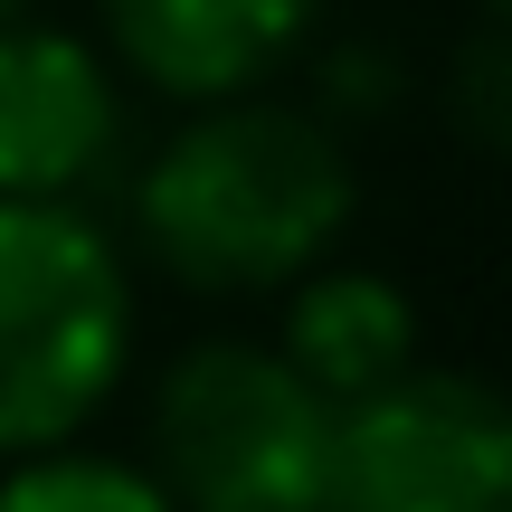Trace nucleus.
Wrapping results in <instances>:
<instances>
[{"mask_svg": "<svg viewBox=\"0 0 512 512\" xmlns=\"http://www.w3.org/2000/svg\"><path fill=\"white\" fill-rule=\"evenodd\" d=\"M351 200L361 181L332 124L266 95H219L143 162L133 228L200 294H275L332 256Z\"/></svg>", "mask_w": 512, "mask_h": 512, "instance_id": "1", "label": "nucleus"}, {"mask_svg": "<svg viewBox=\"0 0 512 512\" xmlns=\"http://www.w3.org/2000/svg\"><path fill=\"white\" fill-rule=\"evenodd\" d=\"M133 351V275L76 200H0V465L76 446Z\"/></svg>", "mask_w": 512, "mask_h": 512, "instance_id": "2", "label": "nucleus"}, {"mask_svg": "<svg viewBox=\"0 0 512 512\" xmlns=\"http://www.w3.org/2000/svg\"><path fill=\"white\" fill-rule=\"evenodd\" d=\"M332 399L266 342H190L152 399V484L181 512H323Z\"/></svg>", "mask_w": 512, "mask_h": 512, "instance_id": "3", "label": "nucleus"}, {"mask_svg": "<svg viewBox=\"0 0 512 512\" xmlns=\"http://www.w3.org/2000/svg\"><path fill=\"white\" fill-rule=\"evenodd\" d=\"M323 512H512V389L408 361L332 408Z\"/></svg>", "mask_w": 512, "mask_h": 512, "instance_id": "4", "label": "nucleus"}, {"mask_svg": "<svg viewBox=\"0 0 512 512\" xmlns=\"http://www.w3.org/2000/svg\"><path fill=\"white\" fill-rule=\"evenodd\" d=\"M124 133L114 67L76 29H0V200H76Z\"/></svg>", "mask_w": 512, "mask_h": 512, "instance_id": "5", "label": "nucleus"}, {"mask_svg": "<svg viewBox=\"0 0 512 512\" xmlns=\"http://www.w3.org/2000/svg\"><path fill=\"white\" fill-rule=\"evenodd\" d=\"M313 29L323 0H105V48L181 105L256 95L275 67L304 57Z\"/></svg>", "mask_w": 512, "mask_h": 512, "instance_id": "6", "label": "nucleus"}, {"mask_svg": "<svg viewBox=\"0 0 512 512\" xmlns=\"http://www.w3.org/2000/svg\"><path fill=\"white\" fill-rule=\"evenodd\" d=\"M285 351L332 408L389 389L408 361H418V304H408L389 275L370 266H313L285 285Z\"/></svg>", "mask_w": 512, "mask_h": 512, "instance_id": "7", "label": "nucleus"}, {"mask_svg": "<svg viewBox=\"0 0 512 512\" xmlns=\"http://www.w3.org/2000/svg\"><path fill=\"white\" fill-rule=\"evenodd\" d=\"M0 512H181L152 484V465L86 456V446H48V456L0 465Z\"/></svg>", "mask_w": 512, "mask_h": 512, "instance_id": "8", "label": "nucleus"}, {"mask_svg": "<svg viewBox=\"0 0 512 512\" xmlns=\"http://www.w3.org/2000/svg\"><path fill=\"white\" fill-rule=\"evenodd\" d=\"M10 19H19V0H0V29H10Z\"/></svg>", "mask_w": 512, "mask_h": 512, "instance_id": "9", "label": "nucleus"}, {"mask_svg": "<svg viewBox=\"0 0 512 512\" xmlns=\"http://www.w3.org/2000/svg\"><path fill=\"white\" fill-rule=\"evenodd\" d=\"M494 10H503V19H512V0H494Z\"/></svg>", "mask_w": 512, "mask_h": 512, "instance_id": "10", "label": "nucleus"}]
</instances>
